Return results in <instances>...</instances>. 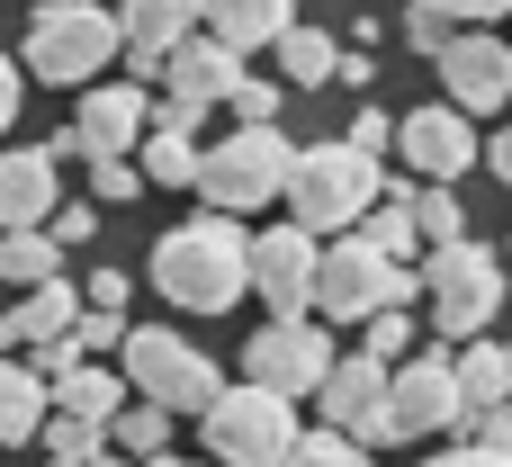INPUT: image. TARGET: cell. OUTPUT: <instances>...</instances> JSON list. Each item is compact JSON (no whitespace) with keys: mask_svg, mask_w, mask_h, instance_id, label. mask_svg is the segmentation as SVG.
<instances>
[{"mask_svg":"<svg viewBox=\"0 0 512 467\" xmlns=\"http://www.w3.org/2000/svg\"><path fill=\"white\" fill-rule=\"evenodd\" d=\"M153 288L180 306V315H225L243 288H252V234L234 216H189L153 243Z\"/></svg>","mask_w":512,"mask_h":467,"instance_id":"cell-1","label":"cell"},{"mask_svg":"<svg viewBox=\"0 0 512 467\" xmlns=\"http://www.w3.org/2000/svg\"><path fill=\"white\" fill-rule=\"evenodd\" d=\"M378 189H387V171H378V153H360L351 135L342 144H297V162H288V207H297V225L306 234H351L369 207H378Z\"/></svg>","mask_w":512,"mask_h":467,"instance_id":"cell-2","label":"cell"},{"mask_svg":"<svg viewBox=\"0 0 512 467\" xmlns=\"http://www.w3.org/2000/svg\"><path fill=\"white\" fill-rule=\"evenodd\" d=\"M198 432H207V459L216 467H279L288 459V441H297V396H279V387H216L207 396V414H198Z\"/></svg>","mask_w":512,"mask_h":467,"instance_id":"cell-3","label":"cell"},{"mask_svg":"<svg viewBox=\"0 0 512 467\" xmlns=\"http://www.w3.org/2000/svg\"><path fill=\"white\" fill-rule=\"evenodd\" d=\"M288 162H297V144L279 135V117L270 126H234L216 153H198V198L216 207V216H252V207H270L279 189H288Z\"/></svg>","mask_w":512,"mask_h":467,"instance_id":"cell-4","label":"cell"},{"mask_svg":"<svg viewBox=\"0 0 512 467\" xmlns=\"http://www.w3.org/2000/svg\"><path fill=\"white\" fill-rule=\"evenodd\" d=\"M117 45H126V36H117V9H99V0H45V9L27 18V63H18V72L72 90V81H99Z\"/></svg>","mask_w":512,"mask_h":467,"instance_id":"cell-5","label":"cell"},{"mask_svg":"<svg viewBox=\"0 0 512 467\" xmlns=\"http://www.w3.org/2000/svg\"><path fill=\"white\" fill-rule=\"evenodd\" d=\"M423 297H432V333H441V342H468V333H486V324L504 315V261H495L486 243L450 234V243H432V261H423Z\"/></svg>","mask_w":512,"mask_h":467,"instance_id":"cell-6","label":"cell"},{"mask_svg":"<svg viewBox=\"0 0 512 467\" xmlns=\"http://www.w3.org/2000/svg\"><path fill=\"white\" fill-rule=\"evenodd\" d=\"M423 297V279L405 270V261H387L378 243H324L315 252V297L306 306H324V324H360V315H378V306H414Z\"/></svg>","mask_w":512,"mask_h":467,"instance_id":"cell-7","label":"cell"},{"mask_svg":"<svg viewBox=\"0 0 512 467\" xmlns=\"http://www.w3.org/2000/svg\"><path fill=\"white\" fill-rule=\"evenodd\" d=\"M117 351H126V396H153V405H171V414H207V396L225 387V378H216V360H207L198 342L162 333V324L126 333Z\"/></svg>","mask_w":512,"mask_h":467,"instance_id":"cell-8","label":"cell"},{"mask_svg":"<svg viewBox=\"0 0 512 467\" xmlns=\"http://www.w3.org/2000/svg\"><path fill=\"white\" fill-rule=\"evenodd\" d=\"M162 99H153V126H180V135H198V117L207 108H225V90L243 81V54L234 45H216L207 27H189L171 54H162Z\"/></svg>","mask_w":512,"mask_h":467,"instance_id":"cell-9","label":"cell"},{"mask_svg":"<svg viewBox=\"0 0 512 467\" xmlns=\"http://www.w3.org/2000/svg\"><path fill=\"white\" fill-rule=\"evenodd\" d=\"M324 369H333V324H315V315H270L243 351V378L279 387V396H315Z\"/></svg>","mask_w":512,"mask_h":467,"instance_id":"cell-10","label":"cell"},{"mask_svg":"<svg viewBox=\"0 0 512 467\" xmlns=\"http://www.w3.org/2000/svg\"><path fill=\"white\" fill-rule=\"evenodd\" d=\"M144 126H153L144 81H99V90L72 99V126L54 135V162H63V153H81V162H99V153H135Z\"/></svg>","mask_w":512,"mask_h":467,"instance_id":"cell-11","label":"cell"},{"mask_svg":"<svg viewBox=\"0 0 512 467\" xmlns=\"http://www.w3.org/2000/svg\"><path fill=\"white\" fill-rule=\"evenodd\" d=\"M315 396H324V423L333 432H351V441H387V360H369V351H333V369L315 378Z\"/></svg>","mask_w":512,"mask_h":467,"instance_id":"cell-12","label":"cell"},{"mask_svg":"<svg viewBox=\"0 0 512 467\" xmlns=\"http://www.w3.org/2000/svg\"><path fill=\"white\" fill-rule=\"evenodd\" d=\"M459 423V378L450 360H396L387 369V441H423Z\"/></svg>","mask_w":512,"mask_h":467,"instance_id":"cell-13","label":"cell"},{"mask_svg":"<svg viewBox=\"0 0 512 467\" xmlns=\"http://www.w3.org/2000/svg\"><path fill=\"white\" fill-rule=\"evenodd\" d=\"M315 234L306 225H270V234H252V288H261V306L270 315H315L306 297H315Z\"/></svg>","mask_w":512,"mask_h":467,"instance_id":"cell-14","label":"cell"},{"mask_svg":"<svg viewBox=\"0 0 512 467\" xmlns=\"http://www.w3.org/2000/svg\"><path fill=\"white\" fill-rule=\"evenodd\" d=\"M432 63H441V90H450L468 117H486V108H504V99H512V45H504V36H486V27L450 36Z\"/></svg>","mask_w":512,"mask_h":467,"instance_id":"cell-15","label":"cell"},{"mask_svg":"<svg viewBox=\"0 0 512 467\" xmlns=\"http://www.w3.org/2000/svg\"><path fill=\"white\" fill-rule=\"evenodd\" d=\"M396 144H405V171H414V180H459V171L477 162L468 108H414V117L396 126Z\"/></svg>","mask_w":512,"mask_h":467,"instance_id":"cell-16","label":"cell"},{"mask_svg":"<svg viewBox=\"0 0 512 467\" xmlns=\"http://www.w3.org/2000/svg\"><path fill=\"white\" fill-rule=\"evenodd\" d=\"M189 27H198V0H126V9H117V36H126L117 54H126L135 81H144V72H162V54H171Z\"/></svg>","mask_w":512,"mask_h":467,"instance_id":"cell-17","label":"cell"},{"mask_svg":"<svg viewBox=\"0 0 512 467\" xmlns=\"http://www.w3.org/2000/svg\"><path fill=\"white\" fill-rule=\"evenodd\" d=\"M45 207H54V144L0 153V225H45Z\"/></svg>","mask_w":512,"mask_h":467,"instance_id":"cell-18","label":"cell"},{"mask_svg":"<svg viewBox=\"0 0 512 467\" xmlns=\"http://www.w3.org/2000/svg\"><path fill=\"white\" fill-rule=\"evenodd\" d=\"M288 18H297V0H198V27H207L216 45H234V54L270 45Z\"/></svg>","mask_w":512,"mask_h":467,"instance_id":"cell-19","label":"cell"},{"mask_svg":"<svg viewBox=\"0 0 512 467\" xmlns=\"http://www.w3.org/2000/svg\"><path fill=\"white\" fill-rule=\"evenodd\" d=\"M45 396H54L63 414H90V423H108V414L126 405V378H117V369H90V360H72V369H54V378H45Z\"/></svg>","mask_w":512,"mask_h":467,"instance_id":"cell-20","label":"cell"},{"mask_svg":"<svg viewBox=\"0 0 512 467\" xmlns=\"http://www.w3.org/2000/svg\"><path fill=\"white\" fill-rule=\"evenodd\" d=\"M72 315H81V288H63V270H54V279H36V288L18 297L9 333H18V342H54V333H72Z\"/></svg>","mask_w":512,"mask_h":467,"instance_id":"cell-21","label":"cell"},{"mask_svg":"<svg viewBox=\"0 0 512 467\" xmlns=\"http://www.w3.org/2000/svg\"><path fill=\"white\" fill-rule=\"evenodd\" d=\"M108 450H117V459H153V450H171V405L126 396V405L108 414Z\"/></svg>","mask_w":512,"mask_h":467,"instance_id":"cell-22","label":"cell"},{"mask_svg":"<svg viewBox=\"0 0 512 467\" xmlns=\"http://www.w3.org/2000/svg\"><path fill=\"white\" fill-rule=\"evenodd\" d=\"M63 270V243L45 234V225H0V279L9 288H36V279H54Z\"/></svg>","mask_w":512,"mask_h":467,"instance_id":"cell-23","label":"cell"},{"mask_svg":"<svg viewBox=\"0 0 512 467\" xmlns=\"http://www.w3.org/2000/svg\"><path fill=\"white\" fill-rule=\"evenodd\" d=\"M45 378L36 369H18L9 351H0V441H36V423H45Z\"/></svg>","mask_w":512,"mask_h":467,"instance_id":"cell-24","label":"cell"},{"mask_svg":"<svg viewBox=\"0 0 512 467\" xmlns=\"http://www.w3.org/2000/svg\"><path fill=\"white\" fill-rule=\"evenodd\" d=\"M135 144H144L135 171H144L153 189H189V180H198V135H180V126H144Z\"/></svg>","mask_w":512,"mask_h":467,"instance_id":"cell-25","label":"cell"},{"mask_svg":"<svg viewBox=\"0 0 512 467\" xmlns=\"http://www.w3.org/2000/svg\"><path fill=\"white\" fill-rule=\"evenodd\" d=\"M270 45H279V72H288L297 90H315V81H333V54H342V45H333L324 27H297V18H288V27L270 36Z\"/></svg>","mask_w":512,"mask_h":467,"instance_id":"cell-26","label":"cell"},{"mask_svg":"<svg viewBox=\"0 0 512 467\" xmlns=\"http://www.w3.org/2000/svg\"><path fill=\"white\" fill-rule=\"evenodd\" d=\"M450 378H459V414H468V405H495V396H512L504 342H477V333H468V360H450Z\"/></svg>","mask_w":512,"mask_h":467,"instance_id":"cell-27","label":"cell"},{"mask_svg":"<svg viewBox=\"0 0 512 467\" xmlns=\"http://www.w3.org/2000/svg\"><path fill=\"white\" fill-rule=\"evenodd\" d=\"M414 234H423V243L468 234V207H459V189H450V180H423V189H414Z\"/></svg>","mask_w":512,"mask_h":467,"instance_id":"cell-28","label":"cell"},{"mask_svg":"<svg viewBox=\"0 0 512 467\" xmlns=\"http://www.w3.org/2000/svg\"><path fill=\"white\" fill-rule=\"evenodd\" d=\"M279 467H369V441H351V432H333V423H324V432H297Z\"/></svg>","mask_w":512,"mask_h":467,"instance_id":"cell-29","label":"cell"},{"mask_svg":"<svg viewBox=\"0 0 512 467\" xmlns=\"http://www.w3.org/2000/svg\"><path fill=\"white\" fill-rule=\"evenodd\" d=\"M225 108H234V117H243V126H270V117H279V108H288V90H279V81H252V72H243V81H234V90H225Z\"/></svg>","mask_w":512,"mask_h":467,"instance_id":"cell-30","label":"cell"},{"mask_svg":"<svg viewBox=\"0 0 512 467\" xmlns=\"http://www.w3.org/2000/svg\"><path fill=\"white\" fill-rule=\"evenodd\" d=\"M117 342H126V315H117V306H81V315H72V351H81V360H90V351H117Z\"/></svg>","mask_w":512,"mask_h":467,"instance_id":"cell-31","label":"cell"},{"mask_svg":"<svg viewBox=\"0 0 512 467\" xmlns=\"http://www.w3.org/2000/svg\"><path fill=\"white\" fill-rule=\"evenodd\" d=\"M459 432H468L477 450H512V396H495V405H468V414H459Z\"/></svg>","mask_w":512,"mask_h":467,"instance_id":"cell-32","label":"cell"},{"mask_svg":"<svg viewBox=\"0 0 512 467\" xmlns=\"http://www.w3.org/2000/svg\"><path fill=\"white\" fill-rule=\"evenodd\" d=\"M90 189H99L108 207H126V198H144V171H135L126 153H99V162H90Z\"/></svg>","mask_w":512,"mask_h":467,"instance_id":"cell-33","label":"cell"},{"mask_svg":"<svg viewBox=\"0 0 512 467\" xmlns=\"http://www.w3.org/2000/svg\"><path fill=\"white\" fill-rule=\"evenodd\" d=\"M360 324H369V342H360V351H369V360H387V369H396V360H405V342H414V324H405V315H396V306H378V315H360Z\"/></svg>","mask_w":512,"mask_h":467,"instance_id":"cell-34","label":"cell"},{"mask_svg":"<svg viewBox=\"0 0 512 467\" xmlns=\"http://www.w3.org/2000/svg\"><path fill=\"white\" fill-rule=\"evenodd\" d=\"M450 36H459V18H441L432 0H414V9H405V45H414V54H441Z\"/></svg>","mask_w":512,"mask_h":467,"instance_id":"cell-35","label":"cell"},{"mask_svg":"<svg viewBox=\"0 0 512 467\" xmlns=\"http://www.w3.org/2000/svg\"><path fill=\"white\" fill-rule=\"evenodd\" d=\"M351 144H360V153H387V144H396V117H387V108H360V117H351Z\"/></svg>","mask_w":512,"mask_h":467,"instance_id":"cell-36","label":"cell"},{"mask_svg":"<svg viewBox=\"0 0 512 467\" xmlns=\"http://www.w3.org/2000/svg\"><path fill=\"white\" fill-rule=\"evenodd\" d=\"M90 225H99L90 207H45V234H54V243H90Z\"/></svg>","mask_w":512,"mask_h":467,"instance_id":"cell-37","label":"cell"},{"mask_svg":"<svg viewBox=\"0 0 512 467\" xmlns=\"http://www.w3.org/2000/svg\"><path fill=\"white\" fill-rule=\"evenodd\" d=\"M81 306H117V315H126V270H90V288H81Z\"/></svg>","mask_w":512,"mask_h":467,"instance_id":"cell-38","label":"cell"},{"mask_svg":"<svg viewBox=\"0 0 512 467\" xmlns=\"http://www.w3.org/2000/svg\"><path fill=\"white\" fill-rule=\"evenodd\" d=\"M432 9H441V18H459V27H477V18H504L512 0H432Z\"/></svg>","mask_w":512,"mask_h":467,"instance_id":"cell-39","label":"cell"},{"mask_svg":"<svg viewBox=\"0 0 512 467\" xmlns=\"http://www.w3.org/2000/svg\"><path fill=\"white\" fill-rule=\"evenodd\" d=\"M423 467H512V450H477V441H459L450 459H423Z\"/></svg>","mask_w":512,"mask_h":467,"instance_id":"cell-40","label":"cell"},{"mask_svg":"<svg viewBox=\"0 0 512 467\" xmlns=\"http://www.w3.org/2000/svg\"><path fill=\"white\" fill-rule=\"evenodd\" d=\"M18 90H27V72L0 54V135H9V117H18Z\"/></svg>","mask_w":512,"mask_h":467,"instance_id":"cell-41","label":"cell"},{"mask_svg":"<svg viewBox=\"0 0 512 467\" xmlns=\"http://www.w3.org/2000/svg\"><path fill=\"white\" fill-rule=\"evenodd\" d=\"M477 153H486V171H495V180H512V126L495 135V144H477Z\"/></svg>","mask_w":512,"mask_h":467,"instance_id":"cell-42","label":"cell"},{"mask_svg":"<svg viewBox=\"0 0 512 467\" xmlns=\"http://www.w3.org/2000/svg\"><path fill=\"white\" fill-rule=\"evenodd\" d=\"M45 467H126L117 450H81V459H45Z\"/></svg>","mask_w":512,"mask_h":467,"instance_id":"cell-43","label":"cell"},{"mask_svg":"<svg viewBox=\"0 0 512 467\" xmlns=\"http://www.w3.org/2000/svg\"><path fill=\"white\" fill-rule=\"evenodd\" d=\"M135 467H216V459H171V450H153V459H135Z\"/></svg>","mask_w":512,"mask_h":467,"instance_id":"cell-44","label":"cell"},{"mask_svg":"<svg viewBox=\"0 0 512 467\" xmlns=\"http://www.w3.org/2000/svg\"><path fill=\"white\" fill-rule=\"evenodd\" d=\"M9 342H18V333H9V315H0V351H9Z\"/></svg>","mask_w":512,"mask_h":467,"instance_id":"cell-45","label":"cell"},{"mask_svg":"<svg viewBox=\"0 0 512 467\" xmlns=\"http://www.w3.org/2000/svg\"><path fill=\"white\" fill-rule=\"evenodd\" d=\"M504 378H512V342H504Z\"/></svg>","mask_w":512,"mask_h":467,"instance_id":"cell-46","label":"cell"}]
</instances>
